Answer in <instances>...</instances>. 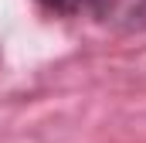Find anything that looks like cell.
<instances>
[{
  "mask_svg": "<svg viewBox=\"0 0 146 143\" xmlns=\"http://www.w3.org/2000/svg\"><path fill=\"white\" fill-rule=\"evenodd\" d=\"M88 7L112 31H146V0H88Z\"/></svg>",
  "mask_w": 146,
  "mask_h": 143,
  "instance_id": "1",
  "label": "cell"
},
{
  "mask_svg": "<svg viewBox=\"0 0 146 143\" xmlns=\"http://www.w3.org/2000/svg\"><path fill=\"white\" fill-rule=\"evenodd\" d=\"M48 10H58V14H75L82 7V0H41Z\"/></svg>",
  "mask_w": 146,
  "mask_h": 143,
  "instance_id": "2",
  "label": "cell"
}]
</instances>
